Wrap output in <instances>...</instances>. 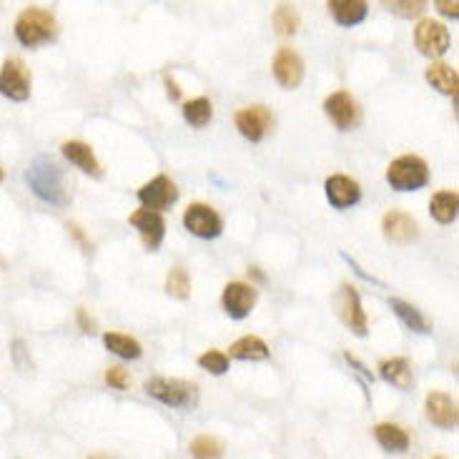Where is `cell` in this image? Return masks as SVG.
Listing matches in <instances>:
<instances>
[{
	"label": "cell",
	"mask_w": 459,
	"mask_h": 459,
	"mask_svg": "<svg viewBox=\"0 0 459 459\" xmlns=\"http://www.w3.org/2000/svg\"><path fill=\"white\" fill-rule=\"evenodd\" d=\"M26 181L31 186V191L41 201H46L50 206H68L71 203V191L65 184V173L56 161H50L46 156H38L26 171Z\"/></svg>",
	"instance_id": "cell-1"
},
{
	"label": "cell",
	"mask_w": 459,
	"mask_h": 459,
	"mask_svg": "<svg viewBox=\"0 0 459 459\" xmlns=\"http://www.w3.org/2000/svg\"><path fill=\"white\" fill-rule=\"evenodd\" d=\"M16 33L18 43L26 48H38L46 46L50 41H56L58 35V23H56V16L50 11H43V8H26L20 11V16L16 18Z\"/></svg>",
	"instance_id": "cell-2"
},
{
	"label": "cell",
	"mask_w": 459,
	"mask_h": 459,
	"mask_svg": "<svg viewBox=\"0 0 459 459\" xmlns=\"http://www.w3.org/2000/svg\"><path fill=\"white\" fill-rule=\"evenodd\" d=\"M386 181L394 191H419L429 184V166L419 156H399L386 169Z\"/></svg>",
	"instance_id": "cell-3"
},
{
	"label": "cell",
	"mask_w": 459,
	"mask_h": 459,
	"mask_svg": "<svg viewBox=\"0 0 459 459\" xmlns=\"http://www.w3.org/2000/svg\"><path fill=\"white\" fill-rule=\"evenodd\" d=\"M146 392L153 399L169 404V407H179L186 409L196 402V384L184 382V379H169V377H153L146 382Z\"/></svg>",
	"instance_id": "cell-4"
},
{
	"label": "cell",
	"mask_w": 459,
	"mask_h": 459,
	"mask_svg": "<svg viewBox=\"0 0 459 459\" xmlns=\"http://www.w3.org/2000/svg\"><path fill=\"white\" fill-rule=\"evenodd\" d=\"M414 46L427 58H440L449 50V31L434 18H422L414 28Z\"/></svg>",
	"instance_id": "cell-5"
},
{
	"label": "cell",
	"mask_w": 459,
	"mask_h": 459,
	"mask_svg": "<svg viewBox=\"0 0 459 459\" xmlns=\"http://www.w3.org/2000/svg\"><path fill=\"white\" fill-rule=\"evenodd\" d=\"M0 93L11 101H28L31 98V71L20 58H8L0 68Z\"/></svg>",
	"instance_id": "cell-6"
},
{
	"label": "cell",
	"mask_w": 459,
	"mask_h": 459,
	"mask_svg": "<svg viewBox=\"0 0 459 459\" xmlns=\"http://www.w3.org/2000/svg\"><path fill=\"white\" fill-rule=\"evenodd\" d=\"M324 113L329 116V121L334 123L339 131H352L362 121L359 103L354 101V96L349 91H334L332 96H326Z\"/></svg>",
	"instance_id": "cell-7"
},
{
	"label": "cell",
	"mask_w": 459,
	"mask_h": 459,
	"mask_svg": "<svg viewBox=\"0 0 459 459\" xmlns=\"http://www.w3.org/2000/svg\"><path fill=\"white\" fill-rule=\"evenodd\" d=\"M184 226L199 239H216L224 231V218L209 203H191L184 214Z\"/></svg>",
	"instance_id": "cell-8"
},
{
	"label": "cell",
	"mask_w": 459,
	"mask_h": 459,
	"mask_svg": "<svg viewBox=\"0 0 459 459\" xmlns=\"http://www.w3.org/2000/svg\"><path fill=\"white\" fill-rule=\"evenodd\" d=\"M179 199V188L171 181L166 173H158L149 184L138 188V201L143 203V209H151L156 214L166 211Z\"/></svg>",
	"instance_id": "cell-9"
},
{
	"label": "cell",
	"mask_w": 459,
	"mask_h": 459,
	"mask_svg": "<svg viewBox=\"0 0 459 459\" xmlns=\"http://www.w3.org/2000/svg\"><path fill=\"white\" fill-rule=\"evenodd\" d=\"M256 287L254 284H246V281H229L224 287L221 294V304L224 311L229 314L231 319H246L251 314V309L256 304Z\"/></svg>",
	"instance_id": "cell-10"
},
{
	"label": "cell",
	"mask_w": 459,
	"mask_h": 459,
	"mask_svg": "<svg viewBox=\"0 0 459 459\" xmlns=\"http://www.w3.org/2000/svg\"><path fill=\"white\" fill-rule=\"evenodd\" d=\"M128 224L138 231L141 241L149 251H158L164 244V236H166V221L164 216L156 214L151 209H138L128 216Z\"/></svg>",
	"instance_id": "cell-11"
},
{
	"label": "cell",
	"mask_w": 459,
	"mask_h": 459,
	"mask_svg": "<svg viewBox=\"0 0 459 459\" xmlns=\"http://www.w3.org/2000/svg\"><path fill=\"white\" fill-rule=\"evenodd\" d=\"M233 123H236L241 136L249 138L251 143H259L272 131L274 116H272V111L266 106H246L236 113Z\"/></svg>",
	"instance_id": "cell-12"
},
{
	"label": "cell",
	"mask_w": 459,
	"mask_h": 459,
	"mask_svg": "<svg viewBox=\"0 0 459 459\" xmlns=\"http://www.w3.org/2000/svg\"><path fill=\"white\" fill-rule=\"evenodd\" d=\"M337 309L341 322L347 324L356 337H367V314H364V309H362V299H359V294H356L354 287L344 284V287L339 289Z\"/></svg>",
	"instance_id": "cell-13"
},
{
	"label": "cell",
	"mask_w": 459,
	"mask_h": 459,
	"mask_svg": "<svg viewBox=\"0 0 459 459\" xmlns=\"http://www.w3.org/2000/svg\"><path fill=\"white\" fill-rule=\"evenodd\" d=\"M382 233L386 241L404 246L419 239V226H417V221L409 214H404L399 209H392L382 218Z\"/></svg>",
	"instance_id": "cell-14"
},
{
	"label": "cell",
	"mask_w": 459,
	"mask_h": 459,
	"mask_svg": "<svg viewBox=\"0 0 459 459\" xmlns=\"http://www.w3.org/2000/svg\"><path fill=\"white\" fill-rule=\"evenodd\" d=\"M324 191H326V199L334 209H352L362 199V186L354 181L352 176H344V173H334L326 179L324 184Z\"/></svg>",
	"instance_id": "cell-15"
},
{
	"label": "cell",
	"mask_w": 459,
	"mask_h": 459,
	"mask_svg": "<svg viewBox=\"0 0 459 459\" xmlns=\"http://www.w3.org/2000/svg\"><path fill=\"white\" fill-rule=\"evenodd\" d=\"M272 68H274V78L284 88H296L304 80V61L294 48H279Z\"/></svg>",
	"instance_id": "cell-16"
},
{
	"label": "cell",
	"mask_w": 459,
	"mask_h": 459,
	"mask_svg": "<svg viewBox=\"0 0 459 459\" xmlns=\"http://www.w3.org/2000/svg\"><path fill=\"white\" fill-rule=\"evenodd\" d=\"M425 409H427V419L432 425L442 429H455L459 422L457 402L444 394V392H429L425 399Z\"/></svg>",
	"instance_id": "cell-17"
},
{
	"label": "cell",
	"mask_w": 459,
	"mask_h": 459,
	"mask_svg": "<svg viewBox=\"0 0 459 459\" xmlns=\"http://www.w3.org/2000/svg\"><path fill=\"white\" fill-rule=\"evenodd\" d=\"M63 156L78 166V169L83 171V173H88V176H101L103 169H101V164H98V158H96V153L88 143H83V141H65L61 146Z\"/></svg>",
	"instance_id": "cell-18"
},
{
	"label": "cell",
	"mask_w": 459,
	"mask_h": 459,
	"mask_svg": "<svg viewBox=\"0 0 459 459\" xmlns=\"http://www.w3.org/2000/svg\"><path fill=\"white\" fill-rule=\"evenodd\" d=\"M329 13L334 16L339 26L344 28H354L359 26L369 13V5L364 0H329Z\"/></svg>",
	"instance_id": "cell-19"
},
{
	"label": "cell",
	"mask_w": 459,
	"mask_h": 459,
	"mask_svg": "<svg viewBox=\"0 0 459 459\" xmlns=\"http://www.w3.org/2000/svg\"><path fill=\"white\" fill-rule=\"evenodd\" d=\"M379 374H382L384 382L394 384L399 389H409V386H412V364H409V359H404V356L384 359L382 364H379Z\"/></svg>",
	"instance_id": "cell-20"
},
{
	"label": "cell",
	"mask_w": 459,
	"mask_h": 459,
	"mask_svg": "<svg viewBox=\"0 0 459 459\" xmlns=\"http://www.w3.org/2000/svg\"><path fill=\"white\" fill-rule=\"evenodd\" d=\"M427 80L432 83V88H437L440 93H447V96H457V86H459V76L457 68H452L449 63H429L427 68Z\"/></svg>",
	"instance_id": "cell-21"
},
{
	"label": "cell",
	"mask_w": 459,
	"mask_h": 459,
	"mask_svg": "<svg viewBox=\"0 0 459 459\" xmlns=\"http://www.w3.org/2000/svg\"><path fill=\"white\" fill-rule=\"evenodd\" d=\"M231 359H241V362H261V359H269V347L266 341L254 334H246V337L236 339L229 349Z\"/></svg>",
	"instance_id": "cell-22"
},
{
	"label": "cell",
	"mask_w": 459,
	"mask_h": 459,
	"mask_svg": "<svg viewBox=\"0 0 459 459\" xmlns=\"http://www.w3.org/2000/svg\"><path fill=\"white\" fill-rule=\"evenodd\" d=\"M374 440L382 444L386 452H407L409 449V434L392 422H379L374 427Z\"/></svg>",
	"instance_id": "cell-23"
},
{
	"label": "cell",
	"mask_w": 459,
	"mask_h": 459,
	"mask_svg": "<svg viewBox=\"0 0 459 459\" xmlns=\"http://www.w3.org/2000/svg\"><path fill=\"white\" fill-rule=\"evenodd\" d=\"M389 306L394 309V314L402 319V324H404L407 329H412L417 334H429V332H432V324L427 322V317H425L414 304L404 302V299H392Z\"/></svg>",
	"instance_id": "cell-24"
},
{
	"label": "cell",
	"mask_w": 459,
	"mask_h": 459,
	"mask_svg": "<svg viewBox=\"0 0 459 459\" xmlns=\"http://www.w3.org/2000/svg\"><path fill=\"white\" fill-rule=\"evenodd\" d=\"M459 196L457 191H437L429 201V211L440 224H452L457 218Z\"/></svg>",
	"instance_id": "cell-25"
},
{
	"label": "cell",
	"mask_w": 459,
	"mask_h": 459,
	"mask_svg": "<svg viewBox=\"0 0 459 459\" xmlns=\"http://www.w3.org/2000/svg\"><path fill=\"white\" fill-rule=\"evenodd\" d=\"M103 344H106L108 352H113L116 356H121V359H138L143 354L141 341L128 337V334H121V332H108V334H103Z\"/></svg>",
	"instance_id": "cell-26"
},
{
	"label": "cell",
	"mask_w": 459,
	"mask_h": 459,
	"mask_svg": "<svg viewBox=\"0 0 459 459\" xmlns=\"http://www.w3.org/2000/svg\"><path fill=\"white\" fill-rule=\"evenodd\" d=\"M211 116H214V106H211V101L203 98V96L184 103V119L186 123L194 126V128H206V126L211 123Z\"/></svg>",
	"instance_id": "cell-27"
},
{
	"label": "cell",
	"mask_w": 459,
	"mask_h": 459,
	"mask_svg": "<svg viewBox=\"0 0 459 459\" xmlns=\"http://www.w3.org/2000/svg\"><path fill=\"white\" fill-rule=\"evenodd\" d=\"M188 452L194 459H221L224 457V442L211 434H201L196 440H191Z\"/></svg>",
	"instance_id": "cell-28"
},
{
	"label": "cell",
	"mask_w": 459,
	"mask_h": 459,
	"mask_svg": "<svg viewBox=\"0 0 459 459\" xmlns=\"http://www.w3.org/2000/svg\"><path fill=\"white\" fill-rule=\"evenodd\" d=\"M299 23H302V18H299V11L294 5L284 3V5H279L274 11V26L281 35H294V33L299 31Z\"/></svg>",
	"instance_id": "cell-29"
},
{
	"label": "cell",
	"mask_w": 459,
	"mask_h": 459,
	"mask_svg": "<svg viewBox=\"0 0 459 459\" xmlns=\"http://www.w3.org/2000/svg\"><path fill=\"white\" fill-rule=\"evenodd\" d=\"M166 294L173 299H188L191 296V279L186 274V269L173 266L166 276Z\"/></svg>",
	"instance_id": "cell-30"
},
{
	"label": "cell",
	"mask_w": 459,
	"mask_h": 459,
	"mask_svg": "<svg viewBox=\"0 0 459 459\" xmlns=\"http://www.w3.org/2000/svg\"><path fill=\"white\" fill-rule=\"evenodd\" d=\"M199 367L206 369L209 374H216V377H221V374H226V371H229V356H226L224 352L209 349V352L201 354V356H199Z\"/></svg>",
	"instance_id": "cell-31"
},
{
	"label": "cell",
	"mask_w": 459,
	"mask_h": 459,
	"mask_svg": "<svg viewBox=\"0 0 459 459\" xmlns=\"http://www.w3.org/2000/svg\"><path fill=\"white\" fill-rule=\"evenodd\" d=\"M384 8L386 11H392V13H397V16L402 18H414L419 16L425 8H427V3H422V0H414V3H409V0H394V3H384Z\"/></svg>",
	"instance_id": "cell-32"
},
{
	"label": "cell",
	"mask_w": 459,
	"mask_h": 459,
	"mask_svg": "<svg viewBox=\"0 0 459 459\" xmlns=\"http://www.w3.org/2000/svg\"><path fill=\"white\" fill-rule=\"evenodd\" d=\"M103 379H106V384L111 386V389H116V392H126L128 384H131V374H128L123 367H111Z\"/></svg>",
	"instance_id": "cell-33"
},
{
	"label": "cell",
	"mask_w": 459,
	"mask_h": 459,
	"mask_svg": "<svg viewBox=\"0 0 459 459\" xmlns=\"http://www.w3.org/2000/svg\"><path fill=\"white\" fill-rule=\"evenodd\" d=\"M434 8H437V11H440V13H442V16H447V18H455V20L459 18V3H447V0H437V3H434Z\"/></svg>",
	"instance_id": "cell-34"
},
{
	"label": "cell",
	"mask_w": 459,
	"mask_h": 459,
	"mask_svg": "<svg viewBox=\"0 0 459 459\" xmlns=\"http://www.w3.org/2000/svg\"><path fill=\"white\" fill-rule=\"evenodd\" d=\"M68 231L73 233V239H76L78 244H80V249H83V251H91V241H88V236L83 233V229H80L78 224H73V221H71V224H68Z\"/></svg>",
	"instance_id": "cell-35"
},
{
	"label": "cell",
	"mask_w": 459,
	"mask_h": 459,
	"mask_svg": "<svg viewBox=\"0 0 459 459\" xmlns=\"http://www.w3.org/2000/svg\"><path fill=\"white\" fill-rule=\"evenodd\" d=\"M76 319H78V324H80V329H83L86 334H91V332H96V324H93V319H91V317H88V311H86V309H78Z\"/></svg>",
	"instance_id": "cell-36"
},
{
	"label": "cell",
	"mask_w": 459,
	"mask_h": 459,
	"mask_svg": "<svg viewBox=\"0 0 459 459\" xmlns=\"http://www.w3.org/2000/svg\"><path fill=\"white\" fill-rule=\"evenodd\" d=\"M164 83H166V93H169L171 101H179V98H181V88L176 86V80L166 73V76H164Z\"/></svg>",
	"instance_id": "cell-37"
},
{
	"label": "cell",
	"mask_w": 459,
	"mask_h": 459,
	"mask_svg": "<svg viewBox=\"0 0 459 459\" xmlns=\"http://www.w3.org/2000/svg\"><path fill=\"white\" fill-rule=\"evenodd\" d=\"M88 459H111V457H108V455H93V457Z\"/></svg>",
	"instance_id": "cell-38"
},
{
	"label": "cell",
	"mask_w": 459,
	"mask_h": 459,
	"mask_svg": "<svg viewBox=\"0 0 459 459\" xmlns=\"http://www.w3.org/2000/svg\"><path fill=\"white\" fill-rule=\"evenodd\" d=\"M3 176H5V173H3V169H0V181H3Z\"/></svg>",
	"instance_id": "cell-39"
},
{
	"label": "cell",
	"mask_w": 459,
	"mask_h": 459,
	"mask_svg": "<svg viewBox=\"0 0 459 459\" xmlns=\"http://www.w3.org/2000/svg\"><path fill=\"white\" fill-rule=\"evenodd\" d=\"M432 459H442V457H432Z\"/></svg>",
	"instance_id": "cell-40"
}]
</instances>
